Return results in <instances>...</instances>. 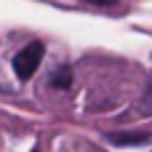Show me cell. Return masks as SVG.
Returning a JSON list of instances; mask_svg holds the SVG:
<instances>
[{
    "instance_id": "1",
    "label": "cell",
    "mask_w": 152,
    "mask_h": 152,
    "mask_svg": "<svg viewBox=\"0 0 152 152\" xmlns=\"http://www.w3.org/2000/svg\"><path fill=\"white\" fill-rule=\"evenodd\" d=\"M43 53H45V45H43L40 40H32L29 45H24V48L13 56V72H16V77H19V80H29V77L37 72Z\"/></svg>"
},
{
    "instance_id": "2",
    "label": "cell",
    "mask_w": 152,
    "mask_h": 152,
    "mask_svg": "<svg viewBox=\"0 0 152 152\" xmlns=\"http://www.w3.org/2000/svg\"><path fill=\"white\" fill-rule=\"evenodd\" d=\"M107 139L118 147H131V144L150 142V134L147 131H112V134H107Z\"/></svg>"
},
{
    "instance_id": "3",
    "label": "cell",
    "mask_w": 152,
    "mask_h": 152,
    "mask_svg": "<svg viewBox=\"0 0 152 152\" xmlns=\"http://www.w3.org/2000/svg\"><path fill=\"white\" fill-rule=\"evenodd\" d=\"M48 83H51V88H56V91H67V88L72 86V67H69V64L56 67V69L51 72V77H48Z\"/></svg>"
},
{
    "instance_id": "4",
    "label": "cell",
    "mask_w": 152,
    "mask_h": 152,
    "mask_svg": "<svg viewBox=\"0 0 152 152\" xmlns=\"http://www.w3.org/2000/svg\"><path fill=\"white\" fill-rule=\"evenodd\" d=\"M142 107H139V115H152V80L147 83V88H144V96H142V102H139Z\"/></svg>"
},
{
    "instance_id": "5",
    "label": "cell",
    "mask_w": 152,
    "mask_h": 152,
    "mask_svg": "<svg viewBox=\"0 0 152 152\" xmlns=\"http://www.w3.org/2000/svg\"><path fill=\"white\" fill-rule=\"evenodd\" d=\"M83 3H91V5H102V8H104V5H115L118 0H83Z\"/></svg>"
}]
</instances>
